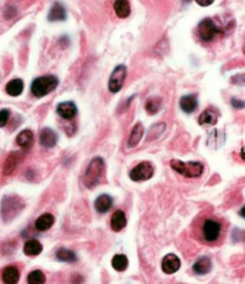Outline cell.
<instances>
[{"label": "cell", "instance_id": "cell-1", "mask_svg": "<svg viewBox=\"0 0 245 284\" xmlns=\"http://www.w3.org/2000/svg\"><path fill=\"white\" fill-rule=\"evenodd\" d=\"M104 169H106V163H104L102 158L100 157L93 158L88 164L87 169H85V172L83 175L84 186L88 189H92L98 186L103 177Z\"/></svg>", "mask_w": 245, "mask_h": 284}, {"label": "cell", "instance_id": "cell-2", "mask_svg": "<svg viewBox=\"0 0 245 284\" xmlns=\"http://www.w3.org/2000/svg\"><path fill=\"white\" fill-rule=\"evenodd\" d=\"M58 83L59 80L57 77L52 75L41 76L39 78H36L31 83V93L36 98H42L52 92L58 87Z\"/></svg>", "mask_w": 245, "mask_h": 284}, {"label": "cell", "instance_id": "cell-3", "mask_svg": "<svg viewBox=\"0 0 245 284\" xmlns=\"http://www.w3.org/2000/svg\"><path fill=\"white\" fill-rule=\"evenodd\" d=\"M171 168L173 169L175 172L180 173L185 178H199L201 177L204 165L201 162L198 161H190V162H183L181 160H171L170 162Z\"/></svg>", "mask_w": 245, "mask_h": 284}, {"label": "cell", "instance_id": "cell-4", "mask_svg": "<svg viewBox=\"0 0 245 284\" xmlns=\"http://www.w3.org/2000/svg\"><path fill=\"white\" fill-rule=\"evenodd\" d=\"M25 208V203L19 197L17 196H6L1 200V218L3 221L12 220L21 212Z\"/></svg>", "mask_w": 245, "mask_h": 284}, {"label": "cell", "instance_id": "cell-5", "mask_svg": "<svg viewBox=\"0 0 245 284\" xmlns=\"http://www.w3.org/2000/svg\"><path fill=\"white\" fill-rule=\"evenodd\" d=\"M201 232L203 240L206 243H215L222 233V224L219 220L207 218L203 221Z\"/></svg>", "mask_w": 245, "mask_h": 284}, {"label": "cell", "instance_id": "cell-6", "mask_svg": "<svg viewBox=\"0 0 245 284\" xmlns=\"http://www.w3.org/2000/svg\"><path fill=\"white\" fill-rule=\"evenodd\" d=\"M220 33L221 30L217 28L215 22L211 18H204L198 26V35L202 41L210 42Z\"/></svg>", "mask_w": 245, "mask_h": 284}, {"label": "cell", "instance_id": "cell-7", "mask_svg": "<svg viewBox=\"0 0 245 284\" xmlns=\"http://www.w3.org/2000/svg\"><path fill=\"white\" fill-rule=\"evenodd\" d=\"M153 173H154V168L151 162L143 161L140 162L138 165H135L134 168L130 171L129 177L132 181L141 182L151 179L153 177Z\"/></svg>", "mask_w": 245, "mask_h": 284}, {"label": "cell", "instance_id": "cell-8", "mask_svg": "<svg viewBox=\"0 0 245 284\" xmlns=\"http://www.w3.org/2000/svg\"><path fill=\"white\" fill-rule=\"evenodd\" d=\"M126 78V67L124 65L117 66L115 70L112 71L109 79L108 87L111 93H118L122 89Z\"/></svg>", "mask_w": 245, "mask_h": 284}, {"label": "cell", "instance_id": "cell-9", "mask_svg": "<svg viewBox=\"0 0 245 284\" xmlns=\"http://www.w3.org/2000/svg\"><path fill=\"white\" fill-rule=\"evenodd\" d=\"M22 160H24V155H22L21 152H11L3 163L4 175H10L11 173L15 172V170L18 168V165L21 163Z\"/></svg>", "mask_w": 245, "mask_h": 284}, {"label": "cell", "instance_id": "cell-10", "mask_svg": "<svg viewBox=\"0 0 245 284\" xmlns=\"http://www.w3.org/2000/svg\"><path fill=\"white\" fill-rule=\"evenodd\" d=\"M162 271L165 274H173L181 268V261L175 254H167L162 260Z\"/></svg>", "mask_w": 245, "mask_h": 284}, {"label": "cell", "instance_id": "cell-11", "mask_svg": "<svg viewBox=\"0 0 245 284\" xmlns=\"http://www.w3.org/2000/svg\"><path fill=\"white\" fill-rule=\"evenodd\" d=\"M77 106L72 101H66L61 102L57 106V114L61 117L62 119L71 120L77 116Z\"/></svg>", "mask_w": 245, "mask_h": 284}, {"label": "cell", "instance_id": "cell-12", "mask_svg": "<svg viewBox=\"0 0 245 284\" xmlns=\"http://www.w3.org/2000/svg\"><path fill=\"white\" fill-rule=\"evenodd\" d=\"M39 142L42 147L53 148L58 142V134L50 128H44L39 137Z\"/></svg>", "mask_w": 245, "mask_h": 284}, {"label": "cell", "instance_id": "cell-13", "mask_svg": "<svg viewBox=\"0 0 245 284\" xmlns=\"http://www.w3.org/2000/svg\"><path fill=\"white\" fill-rule=\"evenodd\" d=\"M180 108L185 114H192L198 108V99L196 94H188L180 99Z\"/></svg>", "mask_w": 245, "mask_h": 284}, {"label": "cell", "instance_id": "cell-14", "mask_svg": "<svg viewBox=\"0 0 245 284\" xmlns=\"http://www.w3.org/2000/svg\"><path fill=\"white\" fill-rule=\"evenodd\" d=\"M67 19L66 8L60 2H54L48 13L49 21H63Z\"/></svg>", "mask_w": 245, "mask_h": 284}, {"label": "cell", "instance_id": "cell-15", "mask_svg": "<svg viewBox=\"0 0 245 284\" xmlns=\"http://www.w3.org/2000/svg\"><path fill=\"white\" fill-rule=\"evenodd\" d=\"M110 227L113 231H121L126 227V216L123 211L118 210L112 214L110 220Z\"/></svg>", "mask_w": 245, "mask_h": 284}, {"label": "cell", "instance_id": "cell-16", "mask_svg": "<svg viewBox=\"0 0 245 284\" xmlns=\"http://www.w3.org/2000/svg\"><path fill=\"white\" fill-rule=\"evenodd\" d=\"M20 279V272L18 268L13 265L4 268L2 271V281L4 284H18Z\"/></svg>", "mask_w": 245, "mask_h": 284}, {"label": "cell", "instance_id": "cell-17", "mask_svg": "<svg viewBox=\"0 0 245 284\" xmlns=\"http://www.w3.org/2000/svg\"><path fill=\"white\" fill-rule=\"evenodd\" d=\"M113 199L109 195H101L94 201V208L99 213H106L112 208Z\"/></svg>", "mask_w": 245, "mask_h": 284}, {"label": "cell", "instance_id": "cell-18", "mask_svg": "<svg viewBox=\"0 0 245 284\" xmlns=\"http://www.w3.org/2000/svg\"><path fill=\"white\" fill-rule=\"evenodd\" d=\"M212 270V261L207 256H202L193 265L194 273L199 274V276H204L207 274Z\"/></svg>", "mask_w": 245, "mask_h": 284}, {"label": "cell", "instance_id": "cell-19", "mask_svg": "<svg viewBox=\"0 0 245 284\" xmlns=\"http://www.w3.org/2000/svg\"><path fill=\"white\" fill-rule=\"evenodd\" d=\"M54 223V216L51 213H43L36 220L35 227L40 232H44L52 227Z\"/></svg>", "mask_w": 245, "mask_h": 284}, {"label": "cell", "instance_id": "cell-20", "mask_svg": "<svg viewBox=\"0 0 245 284\" xmlns=\"http://www.w3.org/2000/svg\"><path fill=\"white\" fill-rule=\"evenodd\" d=\"M42 244L36 239H31L28 240L24 245V252L26 255L28 256H37L42 252Z\"/></svg>", "mask_w": 245, "mask_h": 284}, {"label": "cell", "instance_id": "cell-21", "mask_svg": "<svg viewBox=\"0 0 245 284\" xmlns=\"http://www.w3.org/2000/svg\"><path fill=\"white\" fill-rule=\"evenodd\" d=\"M113 9H115L116 15L124 19V18L129 17L131 13V7L128 0H116L115 4H113Z\"/></svg>", "mask_w": 245, "mask_h": 284}, {"label": "cell", "instance_id": "cell-22", "mask_svg": "<svg viewBox=\"0 0 245 284\" xmlns=\"http://www.w3.org/2000/svg\"><path fill=\"white\" fill-rule=\"evenodd\" d=\"M143 133H144V128H143L142 123L139 122L135 124L132 129V131H131L129 141H128V147L133 148L137 146V144L140 142V140L142 139Z\"/></svg>", "mask_w": 245, "mask_h": 284}, {"label": "cell", "instance_id": "cell-23", "mask_svg": "<svg viewBox=\"0 0 245 284\" xmlns=\"http://www.w3.org/2000/svg\"><path fill=\"white\" fill-rule=\"evenodd\" d=\"M24 91V81L21 79H13L9 81L8 84L6 85V92L9 96L17 97Z\"/></svg>", "mask_w": 245, "mask_h": 284}, {"label": "cell", "instance_id": "cell-24", "mask_svg": "<svg viewBox=\"0 0 245 284\" xmlns=\"http://www.w3.org/2000/svg\"><path fill=\"white\" fill-rule=\"evenodd\" d=\"M34 142V133L30 130L26 129L24 131H21L17 137V143L18 146H20L24 149H28L31 147V144Z\"/></svg>", "mask_w": 245, "mask_h": 284}, {"label": "cell", "instance_id": "cell-25", "mask_svg": "<svg viewBox=\"0 0 245 284\" xmlns=\"http://www.w3.org/2000/svg\"><path fill=\"white\" fill-rule=\"evenodd\" d=\"M217 122V115L215 110L206 109L204 110L199 117V124H212L214 125Z\"/></svg>", "mask_w": 245, "mask_h": 284}, {"label": "cell", "instance_id": "cell-26", "mask_svg": "<svg viewBox=\"0 0 245 284\" xmlns=\"http://www.w3.org/2000/svg\"><path fill=\"white\" fill-rule=\"evenodd\" d=\"M56 258L59 261H62V262H68V263L76 262V261L78 260V258H77V255L74 251L65 249V247H60V249L57 250Z\"/></svg>", "mask_w": 245, "mask_h": 284}, {"label": "cell", "instance_id": "cell-27", "mask_svg": "<svg viewBox=\"0 0 245 284\" xmlns=\"http://www.w3.org/2000/svg\"><path fill=\"white\" fill-rule=\"evenodd\" d=\"M111 264L116 271L122 272V271H124L126 268H128L129 261H128V258H126L124 254H117V255L113 256V259L111 261Z\"/></svg>", "mask_w": 245, "mask_h": 284}, {"label": "cell", "instance_id": "cell-28", "mask_svg": "<svg viewBox=\"0 0 245 284\" xmlns=\"http://www.w3.org/2000/svg\"><path fill=\"white\" fill-rule=\"evenodd\" d=\"M161 105H162V101L160 98H157V97L150 98L146 102V111L150 116L157 115L159 110H160Z\"/></svg>", "mask_w": 245, "mask_h": 284}, {"label": "cell", "instance_id": "cell-29", "mask_svg": "<svg viewBox=\"0 0 245 284\" xmlns=\"http://www.w3.org/2000/svg\"><path fill=\"white\" fill-rule=\"evenodd\" d=\"M27 282L28 284H44L46 283V276L40 270H35L28 274Z\"/></svg>", "mask_w": 245, "mask_h": 284}, {"label": "cell", "instance_id": "cell-30", "mask_svg": "<svg viewBox=\"0 0 245 284\" xmlns=\"http://www.w3.org/2000/svg\"><path fill=\"white\" fill-rule=\"evenodd\" d=\"M165 127H166V124L164 122L156 123L154 125H152V127L150 128V130H149L147 140L151 141V140H154V139L160 137V134L165 130Z\"/></svg>", "mask_w": 245, "mask_h": 284}, {"label": "cell", "instance_id": "cell-31", "mask_svg": "<svg viewBox=\"0 0 245 284\" xmlns=\"http://www.w3.org/2000/svg\"><path fill=\"white\" fill-rule=\"evenodd\" d=\"M9 117H10V111L8 109L0 110V128H2L7 124Z\"/></svg>", "mask_w": 245, "mask_h": 284}, {"label": "cell", "instance_id": "cell-32", "mask_svg": "<svg viewBox=\"0 0 245 284\" xmlns=\"http://www.w3.org/2000/svg\"><path fill=\"white\" fill-rule=\"evenodd\" d=\"M196 2L201 7H208L214 2V0H196Z\"/></svg>", "mask_w": 245, "mask_h": 284}, {"label": "cell", "instance_id": "cell-33", "mask_svg": "<svg viewBox=\"0 0 245 284\" xmlns=\"http://www.w3.org/2000/svg\"><path fill=\"white\" fill-rule=\"evenodd\" d=\"M232 106L235 107V108H238V109H242V108H244V103L243 101L241 100H237V99H232Z\"/></svg>", "mask_w": 245, "mask_h": 284}]
</instances>
